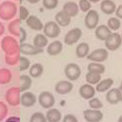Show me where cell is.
<instances>
[{"instance_id": "1", "label": "cell", "mask_w": 122, "mask_h": 122, "mask_svg": "<svg viewBox=\"0 0 122 122\" xmlns=\"http://www.w3.org/2000/svg\"><path fill=\"white\" fill-rule=\"evenodd\" d=\"M1 47L5 55H13L20 52V44L12 36L7 35L1 41Z\"/></svg>"}, {"instance_id": "2", "label": "cell", "mask_w": 122, "mask_h": 122, "mask_svg": "<svg viewBox=\"0 0 122 122\" xmlns=\"http://www.w3.org/2000/svg\"><path fill=\"white\" fill-rule=\"evenodd\" d=\"M17 11L16 4L11 1H4L0 4V18L4 21H9L16 15Z\"/></svg>"}, {"instance_id": "3", "label": "cell", "mask_w": 122, "mask_h": 122, "mask_svg": "<svg viewBox=\"0 0 122 122\" xmlns=\"http://www.w3.org/2000/svg\"><path fill=\"white\" fill-rule=\"evenodd\" d=\"M38 100L40 105L44 109H49L52 108L55 103L54 95L49 91H43L38 96Z\"/></svg>"}, {"instance_id": "4", "label": "cell", "mask_w": 122, "mask_h": 122, "mask_svg": "<svg viewBox=\"0 0 122 122\" xmlns=\"http://www.w3.org/2000/svg\"><path fill=\"white\" fill-rule=\"evenodd\" d=\"M64 72L65 76L70 81H74L80 77L81 72L78 65L74 63H70L65 66Z\"/></svg>"}, {"instance_id": "5", "label": "cell", "mask_w": 122, "mask_h": 122, "mask_svg": "<svg viewBox=\"0 0 122 122\" xmlns=\"http://www.w3.org/2000/svg\"><path fill=\"white\" fill-rule=\"evenodd\" d=\"M43 32L44 34L47 37L54 38L60 34L61 30L59 25L56 22L50 21L44 25Z\"/></svg>"}, {"instance_id": "6", "label": "cell", "mask_w": 122, "mask_h": 122, "mask_svg": "<svg viewBox=\"0 0 122 122\" xmlns=\"http://www.w3.org/2000/svg\"><path fill=\"white\" fill-rule=\"evenodd\" d=\"M122 44L121 35L117 33H112L105 41L106 48L110 51L118 49Z\"/></svg>"}, {"instance_id": "7", "label": "cell", "mask_w": 122, "mask_h": 122, "mask_svg": "<svg viewBox=\"0 0 122 122\" xmlns=\"http://www.w3.org/2000/svg\"><path fill=\"white\" fill-rule=\"evenodd\" d=\"M82 34V31L80 28H73L68 31L65 34L63 39L64 43L67 45H72L79 40Z\"/></svg>"}, {"instance_id": "8", "label": "cell", "mask_w": 122, "mask_h": 122, "mask_svg": "<svg viewBox=\"0 0 122 122\" xmlns=\"http://www.w3.org/2000/svg\"><path fill=\"white\" fill-rule=\"evenodd\" d=\"M20 90L19 88L12 87L9 89L5 94V99L8 103L12 106L20 104Z\"/></svg>"}, {"instance_id": "9", "label": "cell", "mask_w": 122, "mask_h": 122, "mask_svg": "<svg viewBox=\"0 0 122 122\" xmlns=\"http://www.w3.org/2000/svg\"><path fill=\"white\" fill-rule=\"evenodd\" d=\"M99 22V15L98 12L94 10L89 11L84 18V23L89 29H93L97 27Z\"/></svg>"}, {"instance_id": "10", "label": "cell", "mask_w": 122, "mask_h": 122, "mask_svg": "<svg viewBox=\"0 0 122 122\" xmlns=\"http://www.w3.org/2000/svg\"><path fill=\"white\" fill-rule=\"evenodd\" d=\"M109 53L108 51L103 48H99L93 50L87 56V58L96 62H104L108 58Z\"/></svg>"}, {"instance_id": "11", "label": "cell", "mask_w": 122, "mask_h": 122, "mask_svg": "<svg viewBox=\"0 0 122 122\" xmlns=\"http://www.w3.org/2000/svg\"><path fill=\"white\" fill-rule=\"evenodd\" d=\"M83 115L88 122H100L103 116L100 111L95 109H86L83 111Z\"/></svg>"}, {"instance_id": "12", "label": "cell", "mask_w": 122, "mask_h": 122, "mask_svg": "<svg viewBox=\"0 0 122 122\" xmlns=\"http://www.w3.org/2000/svg\"><path fill=\"white\" fill-rule=\"evenodd\" d=\"M73 88V85L71 81L62 80L56 83L54 86V90L59 94L65 95L71 92Z\"/></svg>"}, {"instance_id": "13", "label": "cell", "mask_w": 122, "mask_h": 122, "mask_svg": "<svg viewBox=\"0 0 122 122\" xmlns=\"http://www.w3.org/2000/svg\"><path fill=\"white\" fill-rule=\"evenodd\" d=\"M37 97L31 91H25L20 95V104L26 108H30L35 105L37 101Z\"/></svg>"}, {"instance_id": "14", "label": "cell", "mask_w": 122, "mask_h": 122, "mask_svg": "<svg viewBox=\"0 0 122 122\" xmlns=\"http://www.w3.org/2000/svg\"><path fill=\"white\" fill-rule=\"evenodd\" d=\"M43 49H40L34 45L23 43L20 44V52L25 55H34L43 52Z\"/></svg>"}, {"instance_id": "15", "label": "cell", "mask_w": 122, "mask_h": 122, "mask_svg": "<svg viewBox=\"0 0 122 122\" xmlns=\"http://www.w3.org/2000/svg\"><path fill=\"white\" fill-rule=\"evenodd\" d=\"M106 99L108 102L111 104H115L122 101V93L117 88H113L106 93Z\"/></svg>"}, {"instance_id": "16", "label": "cell", "mask_w": 122, "mask_h": 122, "mask_svg": "<svg viewBox=\"0 0 122 122\" xmlns=\"http://www.w3.org/2000/svg\"><path fill=\"white\" fill-rule=\"evenodd\" d=\"M79 93L82 98L90 100L95 95V89L91 84H84L80 87Z\"/></svg>"}, {"instance_id": "17", "label": "cell", "mask_w": 122, "mask_h": 122, "mask_svg": "<svg viewBox=\"0 0 122 122\" xmlns=\"http://www.w3.org/2000/svg\"><path fill=\"white\" fill-rule=\"evenodd\" d=\"M63 49V44L59 40H55L51 42L47 46L46 52L51 56L57 55L61 53Z\"/></svg>"}, {"instance_id": "18", "label": "cell", "mask_w": 122, "mask_h": 122, "mask_svg": "<svg viewBox=\"0 0 122 122\" xmlns=\"http://www.w3.org/2000/svg\"><path fill=\"white\" fill-rule=\"evenodd\" d=\"M27 25L31 29L35 31H40L43 29L44 25L41 20L37 16L30 15L26 20Z\"/></svg>"}, {"instance_id": "19", "label": "cell", "mask_w": 122, "mask_h": 122, "mask_svg": "<svg viewBox=\"0 0 122 122\" xmlns=\"http://www.w3.org/2000/svg\"><path fill=\"white\" fill-rule=\"evenodd\" d=\"M112 33L111 30L107 25L104 24L97 26L95 31V35L96 38L101 41H105Z\"/></svg>"}, {"instance_id": "20", "label": "cell", "mask_w": 122, "mask_h": 122, "mask_svg": "<svg viewBox=\"0 0 122 122\" xmlns=\"http://www.w3.org/2000/svg\"><path fill=\"white\" fill-rule=\"evenodd\" d=\"M55 22L60 26L65 27L70 24L71 17L63 10L58 11L55 16Z\"/></svg>"}, {"instance_id": "21", "label": "cell", "mask_w": 122, "mask_h": 122, "mask_svg": "<svg viewBox=\"0 0 122 122\" xmlns=\"http://www.w3.org/2000/svg\"><path fill=\"white\" fill-rule=\"evenodd\" d=\"M32 81L31 77L28 75H21L19 77V88L20 92H24L29 90L31 87Z\"/></svg>"}, {"instance_id": "22", "label": "cell", "mask_w": 122, "mask_h": 122, "mask_svg": "<svg viewBox=\"0 0 122 122\" xmlns=\"http://www.w3.org/2000/svg\"><path fill=\"white\" fill-rule=\"evenodd\" d=\"M79 7L78 4L74 1H68L64 4L62 10L65 11L71 18L76 16L78 12Z\"/></svg>"}, {"instance_id": "23", "label": "cell", "mask_w": 122, "mask_h": 122, "mask_svg": "<svg viewBox=\"0 0 122 122\" xmlns=\"http://www.w3.org/2000/svg\"><path fill=\"white\" fill-rule=\"evenodd\" d=\"M46 118L48 122H60L62 118L61 113L56 108H50L46 113Z\"/></svg>"}, {"instance_id": "24", "label": "cell", "mask_w": 122, "mask_h": 122, "mask_svg": "<svg viewBox=\"0 0 122 122\" xmlns=\"http://www.w3.org/2000/svg\"><path fill=\"white\" fill-rule=\"evenodd\" d=\"M100 8L102 12L106 14H112L115 12L116 6L112 0H103L100 4Z\"/></svg>"}, {"instance_id": "25", "label": "cell", "mask_w": 122, "mask_h": 122, "mask_svg": "<svg viewBox=\"0 0 122 122\" xmlns=\"http://www.w3.org/2000/svg\"><path fill=\"white\" fill-rule=\"evenodd\" d=\"M44 72V67L40 63H36L32 65L29 68V75L32 78L40 77Z\"/></svg>"}, {"instance_id": "26", "label": "cell", "mask_w": 122, "mask_h": 122, "mask_svg": "<svg viewBox=\"0 0 122 122\" xmlns=\"http://www.w3.org/2000/svg\"><path fill=\"white\" fill-rule=\"evenodd\" d=\"M20 23L21 20L19 18L15 19L11 21L8 25L9 32L10 34L19 38L20 33Z\"/></svg>"}, {"instance_id": "27", "label": "cell", "mask_w": 122, "mask_h": 122, "mask_svg": "<svg viewBox=\"0 0 122 122\" xmlns=\"http://www.w3.org/2000/svg\"><path fill=\"white\" fill-rule=\"evenodd\" d=\"M48 43V39L47 37L44 34L38 33L33 39V44L36 47L40 49H43Z\"/></svg>"}, {"instance_id": "28", "label": "cell", "mask_w": 122, "mask_h": 122, "mask_svg": "<svg viewBox=\"0 0 122 122\" xmlns=\"http://www.w3.org/2000/svg\"><path fill=\"white\" fill-rule=\"evenodd\" d=\"M89 50V44L85 42H81L77 46L75 49V54L78 58H82L88 55Z\"/></svg>"}, {"instance_id": "29", "label": "cell", "mask_w": 122, "mask_h": 122, "mask_svg": "<svg viewBox=\"0 0 122 122\" xmlns=\"http://www.w3.org/2000/svg\"><path fill=\"white\" fill-rule=\"evenodd\" d=\"M113 80L111 78H107L99 82L96 87V90L99 92H103L108 90L113 85Z\"/></svg>"}, {"instance_id": "30", "label": "cell", "mask_w": 122, "mask_h": 122, "mask_svg": "<svg viewBox=\"0 0 122 122\" xmlns=\"http://www.w3.org/2000/svg\"><path fill=\"white\" fill-rule=\"evenodd\" d=\"M88 72L102 74L105 70V67L102 64L97 63H91L88 64L87 67Z\"/></svg>"}, {"instance_id": "31", "label": "cell", "mask_w": 122, "mask_h": 122, "mask_svg": "<svg viewBox=\"0 0 122 122\" xmlns=\"http://www.w3.org/2000/svg\"><path fill=\"white\" fill-rule=\"evenodd\" d=\"M12 78L11 71L6 68L0 69V84H5L10 81Z\"/></svg>"}, {"instance_id": "32", "label": "cell", "mask_w": 122, "mask_h": 122, "mask_svg": "<svg viewBox=\"0 0 122 122\" xmlns=\"http://www.w3.org/2000/svg\"><path fill=\"white\" fill-rule=\"evenodd\" d=\"M85 79L89 84H98L101 79V75L91 72H88L86 74Z\"/></svg>"}, {"instance_id": "33", "label": "cell", "mask_w": 122, "mask_h": 122, "mask_svg": "<svg viewBox=\"0 0 122 122\" xmlns=\"http://www.w3.org/2000/svg\"><path fill=\"white\" fill-rule=\"evenodd\" d=\"M121 25V21L117 18L111 17L107 21V26L111 30L116 31L120 28Z\"/></svg>"}, {"instance_id": "34", "label": "cell", "mask_w": 122, "mask_h": 122, "mask_svg": "<svg viewBox=\"0 0 122 122\" xmlns=\"http://www.w3.org/2000/svg\"><path fill=\"white\" fill-rule=\"evenodd\" d=\"M29 122H48L46 116L42 112L36 111L32 113L30 118Z\"/></svg>"}, {"instance_id": "35", "label": "cell", "mask_w": 122, "mask_h": 122, "mask_svg": "<svg viewBox=\"0 0 122 122\" xmlns=\"http://www.w3.org/2000/svg\"><path fill=\"white\" fill-rule=\"evenodd\" d=\"M20 52L13 55H5V61L6 63L10 65L14 66L19 62Z\"/></svg>"}, {"instance_id": "36", "label": "cell", "mask_w": 122, "mask_h": 122, "mask_svg": "<svg viewBox=\"0 0 122 122\" xmlns=\"http://www.w3.org/2000/svg\"><path fill=\"white\" fill-rule=\"evenodd\" d=\"M30 61L29 59L24 56H20L19 59V70L24 71L29 69L30 67Z\"/></svg>"}, {"instance_id": "37", "label": "cell", "mask_w": 122, "mask_h": 122, "mask_svg": "<svg viewBox=\"0 0 122 122\" xmlns=\"http://www.w3.org/2000/svg\"><path fill=\"white\" fill-rule=\"evenodd\" d=\"M59 0H42L43 6L47 10L55 9L58 5Z\"/></svg>"}, {"instance_id": "38", "label": "cell", "mask_w": 122, "mask_h": 122, "mask_svg": "<svg viewBox=\"0 0 122 122\" xmlns=\"http://www.w3.org/2000/svg\"><path fill=\"white\" fill-rule=\"evenodd\" d=\"M89 105L90 107L95 110H98L102 108L103 104L102 102L98 98H92L89 101Z\"/></svg>"}, {"instance_id": "39", "label": "cell", "mask_w": 122, "mask_h": 122, "mask_svg": "<svg viewBox=\"0 0 122 122\" xmlns=\"http://www.w3.org/2000/svg\"><path fill=\"white\" fill-rule=\"evenodd\" d=\"M91 7V2L89 0H79V7L82 12H88Z\"/></svg>"}, {"instance_id": "40", "label": "cell", "mask_w": 122, "mask_h": 122, "mask_svg": "<svg viewBox=\"0 0 122 122\" xmlns=\"http://www.w3.org/2000/svg\"><path fill=\"white\" fill-rule=\"evenodd\" d=\"M29 11L28 9L24 6L19 7V19L22 20H26L29 16Z\"/></svg>"}, {"instance_id": "41", "label": "cell", "mask_w": 122, "mask_h": 122, "mask_svg": "<svg viewBox=\"0 0 122 122\" xmlns=\"http://www.w3.org/2000/svg\"><path fill=\"white\" fill-rule=\"evenodd\" d=\"M7 113L8 108L7 105L4 102L0 101V122L5 118Z\"/></svg>"}, {"instance_id": "42", "label": "cell", "mask_w": 122, "mask_h": 122, "mask_svg": "<svg viewBox=\"0 0 122 122\" xmlns=\"http://www.w3.org/2000/svg\"><path fill=\"white\" fill-rule=\"evenodd\" d=\"M62 122H79V121L74 115L67 114L63 117Z\"/></svg>"}, {"instance_id": "43", "label": "cell", "mask_w": 122, "mask_h": 122, "mask_svg": "<svg viewBox=\"0 0 122 122\" xmlns=\"http://www.w3.org/2000/svg\"><path fill=\"white\" fill-rule=\"evenodd\" d=\"M27 32L26 30L22 26L20 27V36H19V43L20 44L23 43L26 40L27 38Z\"/></svg>"}, {"instance_id": "44", "label": "cell", "mask_w": 122, "mask_h": 122, "mask_svg": "<svg viewBox=\"0 0 122 122\" xmlns=\"http://www.w3.org/2000/svg\"><path fill=\"white\" fill-rule=\"evenodd\" d=\"M115 14L118 18L122 19V4L120 5L117 8H116Z\"/></svg>"}, {"instance_id": "45", "label": "cell", "mask_w": 122, "mask_h": 122, "mask_svg": "<svg viewBox=\"0 0 122 122\" xmlns=\"http://www.w3.org/2000/svg\"><path fill=\"white\" fill-rule=\"evenodd\" d=\"M5 122H20V118L17 116H11L8 118Z\"/></svg>"}, {"instance_id": "46", "label": "cell", "mask_w": 122, "mask_h": 122, "mask_svg": "<svg viewBox=\"0 0 122 122\" xmlns=\"http://www.w3.org/2000/svg\"><path fill=\"white\" fill-rule=\"evenodd\" d=\"M5 27L3 24L0 21V36H1L4 33Z\"/></svg>"}, {"instance_id": "47", "label": "cell", "mask_w": 122, "mask_h": 122, "mask_svg": "<svg viewBox=\"0 0 122 122\" xmlns=\"http://www.w3.org/2000/svg\"><path fill=\"white\" fill-rule=\"evenodd\" d=\"M40 0H27V1L30 4H36L40 1Z\"/></svg>"}, {"instance_id": "48", "label": "cell", "mask_w": 122, "mask_h": 122, "mask_svg": "<svg viewBox=\"0 0 122 122\" xmlns=\"http://www.w3.org/2000/svg\"><path fill=\"white\" fill-rule=\"evenodd\" d=\"M91 2H93V3H96L99 2L100 0H89Z\"/></svg>"}, {"instance_id": "49", "label": "cell", "mask_w": 122, "mask_h": 122, "mask_svg": "<svg viewBox=\"0 0 122 122\" xmlns=\"http://www.w3.org/2000/svg\"><path fill=\"white\" fill-rule=\"evenodd\" d=\"M120 90V91L122 92V82H121V84H120V86H119V88H118Z\"/></svg>"}, {"instance_id": "50", "label": "cell", "mask_w": 122, "mask_h": 122, "mask_svg": "<svg viewBox=\"0 0 122 122\" xmlns=\"http://www.w3.org/2000/svg\"><path fill=\"white\" fill-rule=\"evenodd\" d=\"M118 122H122V115H121L119 117V119L118 120Z\"/></svg>"}, {"instance_id": "51", "label": "cell", "mask_w": 122, "mask_h": 122, "mask_svg": "<svg viewBox=\"0 0 122 122\" xmlns=\"http://www.w3.org/2000/svg\"><path fill=\"white\" fill-rule=\"evenodd\" d=\"M17 0H17H20V1L21 0Z\"/></svg>"}, {"instance_id": "52", "label": "cell", "mask_w": 122, "mask_h": 122, "mask_svg": "<svg viewBox=\"0 0 122 122\" xmlns=\"http://www.w3.org/2000/svg\"><path fill=\"white\" fill-rule=\"evenodd\" d=\"M121 36H122V35H121Z\"/></svg>"}, {"instance_id": "53", "label": "cell", "mask_w": 122, "mask_h": 122, "mask_svg": "<svg viewBox=\"0 0 122 122\" xmlns=\"http://www.w3.org/2000/svg\"></svg>"}]
</instances>
